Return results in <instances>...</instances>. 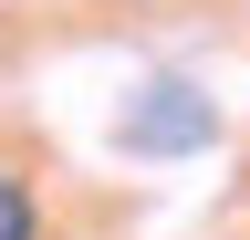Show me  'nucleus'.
<instances>
[{
    "mask_svg": "<svg viewBox=\"0 0 250 240\" xmlns=\"http://www.w3.org/2000/svg\"><path fill=\"white\" fill-rule=\"evenodd\" d=\"M125 146H208V105L188 94V84H156V105H136Z\"/></svg>",
    "mask_w": 250,
    "mask_h": 240,
    "instance_id": "1",
    "label": "nucleus"
},
{
    "mask_svg": "<svg viewBox=\"0 0 250 240\" xmlns=\"http://www.w3.org/2000/svg\"><path fill=\"white\" fill-rule=\"evenodd\" d=\"M0 240H42V209H31V188L11 167H0Z\"/></svg>",
    "mask_w": 250,
    "mask_h": 240,
    "instance_id": "2",
    "label": "nucleus"
}]
</instances>
